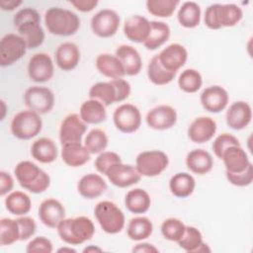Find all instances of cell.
<instances>
[{"label": "cell", "mask_w": 253, "mask_h": 253, "mask_svg": "<svg viewBox=\"0 0 253 253\" xmlns=\"http://www.w3.org/2000/svg\"><path fill=\"white\" fill-rule=\"evenodd\" d=\"M14 186V181L12 176L5 172V171H1L0 172V195L4 196L6 194H8Z\"/></svg>", "instance_id": "52"}, {"label": "cell", "mask_w": 253, "mask_h": 253, "mask_svg": "<svg viewBox=\"0 0 253 253\" xmlns=\"http://www.w3.org/2000/svg\"><path fill=\"white\" fill-rule=\"evenodd\" d=\"M170 33V28L166 23L151 21L149 36L147 40L143 42V44L147 49L155 50L168 41Z\"/></svg>", "instance_id": "34"}, {"label": "cell", "mask_w": 253, "mask_h": 253, "mask_svg": "<svg viewBox=\"0 0 253 253\" xmlns=\"http://www.w3.org/2000/svg\"><path fill=\"white\" fill-rule=\"evenodd\" d=\"M186 225L178 218L170 217L165 219L161 224L162 235L170 241H178L184 234Z\"/></svg>", "instance_id": "45"}, {"label": "cell", "mask_w": 253, "mask_h": 253, "mask_svg": "<svg viewBox=\"0 0 253 253\" xmlns=\"http://www.w3.org/2000/svg\"><path fill=\"white\" fill-rule=\"evenodd\" d=\"M111 82L116 88L117 103L123 102L126 98H128L131 89H130V84L126 80L123 78H119V79H113Z\"/></svg>", "instance_id": "51"}, {"label": "cell", "mask_w": 253, "mask_h": 253, "mask_svg": "<svg viewBox=\"0 0 253 253\" xmlns=\"http://www.w3.org/2000/svg\"><path fill=\"white\" fill-rule=\"evenodd\" d=\"M83 252H102V249L96 246H89V247H86L83 250Z\"/></svg>", "instance_id": "56"}, {"label": "cell", "mask_w": 253, "mask_h": 253, "mask_svg": "<svg viewBox=\"0 0 253 253\" xmlns=\"http://www.w3.org/2000/svg\"><path fill=\"white\" fill-rule=\"evenodd\" d=\"M33 158L41 163H51L57 158V146L55 142L48 137H40L31 147Z\"/></svg>", "instance_id": "30"}, {"label": "cell", "mask_w": 253, "mask_h": 253, "mask_svg": "<svg viewBox=\"0 0 253 253\" xmlns=\"http://www.w3.org/2000/svg\"><path fill=\"white\" fill-rule=\"evenodd\" d=\"M39 217L45 226L57 228L58 224L65 218V209L59 201L51 198L46 199L40 205Z\"/></svg>", "instance_id": "19"}, {"label": "cell", "mask_w": 253, "mask_h": 253, "mask_svg": "<svg viewBox=\"0 0 253 253\" xmlns=\"http://www.w3.org/2000/svg\"><path fill=\"white\" fill-rule=\"evenodd\" d=\"M179 246L187 252H201V251H210L207 248V244L203 242V235L201 231L190 225H186L184 234L177 241Z\"/></svg>", "instance_id": "33"}, {"label": "cell", "mask_w": 253, "mask_h": 253, "mask_svg": "<svg viewBox=\"0 0 253 253\" xmlns=\"http://www.w3.org/2000/svg\"><path fill=\"white\" fill-rule=\"evenodd\" d=\"M42 127L40 115L34 111H22L14 116L11 122V131L19 139H31L38 135Z\"/></svg>", "instance_id": "7"}, {"label": "cell", "mask_w": 253, "mask_h": 253, "mask_svg": "<svg viewBox=\"0 0 253 253\" xmlns=\"http://www.w3.org/2000/svg\"><path fill=\"white\" fill-rule=\"evenodd\" d=\"M153 231V225L149 218L145 216H136L129 220L126 233L129 239L140 241L148 238Z\"/></svg>", "instance_id": "37"}, {"label": "cell", "mask_w": 253, "mask_h": 253, "mask_svg": "<svg viewBox=\"0 0 253 253\" xmlns=\"http://www.w3.org/2000/svg\"><path fill=\"white\" fill-rule=\"evenodd\" d=\"M177 19L180 25L187 29L196 28L201 22L200 6L193 1L183 3L178 11Z\"/></svg>", "instance_id": "36"}, {"label": "cell", "mask_w": 253, "mask_h": 253, "mask_svg": "<svg viewBox=\"0 0 253 253\" xmlns=\"http://www.w3.org/2000/svg\"><path fill=\"white\" fill-rule=\"evenodd\" d=\"M105 105L100 101L90 99L85 101L80 107V118L90 125H97L103 123L107 119V112Z\"/></svg>", "instance_id": "31"}, {"label": "cell", "mask_w": 253, "mask_h": 253, "mask_svg": "<svg viewBox=\"0 0 253 253\" xmlns=\"http://www.w3.org/2000/svg\"><path fill=\"white\" fill-rule=\"evenodd\" d=\"M23 2L21 0H2L0 2L1 9L4 11H12L19 7Z\"/></svg>", "instance_id": "54"}, {"label": "cell", "mask_w": 253, "mask_h": 253, "mask_svg": "<svg viewBox=\"0 0 253 253\" xmlns=\"http://www.w3.org/2000/svg\"><path fill=\"white\" fill-rule=\"evenodd\" d=\"M227 91L218 85L206 88L200 97L203 108L211 113H219L223 111L228 104Z\"/></svg>", "instance_id": "18"}, {"label": "cell", "mask_w": 253, "mask_h": 253, "mask_svg": "<svg viewBox=\"0 0 253 253\" xmlns=\"http://www.w3.org/2000/svg\"><path fill=\"white\" fill-rule=\"evenodd\" d=\"M242 10L235 4H211L205 12V24L211 30L233 27L242 19Z\"/></svg>", "instance_id": "5"}, {"label": "cell", "mask_w": 253, "mask_h": 253, "mask_svg": "<svg viewBox=\"0 0 253 253\" xmlns=\"http://www.w3.org/2000/svg\"><path fill=\"white\" fill-rule=\"evenodd\" d=\"M96 67L101 74L108 78L119 79L126 75L121 60L113 54L101 53L96 58Z\"/></svg>", "instance_id": "28"}, {"label": "cell", "mask_w": 253, "mask_h": 253, "mask_svg": "<svg viewBox=\"0 0 253 253\" xmlns=\"http://www.w3.org/2000/svg\"><path fill=\"white\" fill-rule=\"evenodd\" d=\"M58 252H69V253H75L76 251L74 250V249H72V248H68V247H63V248H60V249H58L57 250Z\"/></svg>", "instance_id": "57"}, {"label": "cell", "mask_w": 253, "mask_h": 253, "mask_svg": "<svg viewBox=\"0 0 253 253\" xmlns=\"http://www.w3.org/2000/svg\"><path fill=\"white\" fill-rule=\"evenodd\" d=\"M94 212L102 229L109 234L119 233L125 226V214L113 202L103 201L98 203Z\"/></svg>", "instance_id": "6"}, {"label": "cell", "mask_w": 253, "mask_h": 253, "mask_svg": "<svg viewBox=\"0 0 253 253\" xmlns=\"http://www.w3.org/2000/svg\"><path fill=\"white\" fill-rule=\"evenodd\" d=\"M168 163V156L163 151L147 150L137 155L135 167L141 176L155 177L167 168Z\"/></svg>", "instance_id": "8"}, {"label": "cell", "mask_w": 253, "mask_h": 253, "mask_svg": "<svg viewBox=\"0 0 253 253\" xmlns=\"http://www.w3.org/2000/svg\"><path fill=\"white\" fill-rule=\"evenodd\" d=\"M5 206L9 212L15 215H24L31 211L32 202L30 197L21 191L12 192L5 199Z\"/></svg>", "instance_id": "38"}, {"label": "cell", "mask_w": 253, "mask_h": 253, "mask_svg": "<svg viewBox=\"0 0 253 253\" xmlns=\"http://www.w3.org/2000/svg\"><path fill=\"white\" fill-rule=\"evenodd\" d=\"M179 3L177 0H148L146 1V9L153 16L167 18L172 16Z\"/></svg>", "instance_id": "44"}, {"label": "cell", "mask_w": 253, "mask_h": 253, "mask_svg": "<svg viewBox=\"0 0 253 253\" xmlns=\"http://www.w3.org/2000/svg\"><path fill=\"white\" fill-rule=\"evenodd\" d=\"M14 173L19 184L34 194L44 192L50 185L48 174L42 171L37 164L28 160L19 162L15 167Z\"/></svg>", "instance_id": "4"}, {"label": "cell", "mask_w": 253, "mask_h": 253, "mask_svg": "<svg viewBox=\"0 0 253 253\" xmlns=\"http://www.w3.org/2000/svg\"><path fill=\"white\" fill-rule=\"evenodd\" d=\"M77 189L79 194L88 200H93L103 195L107 190L105 180L98 174L90 173L84 175L78 182Z\"/></svg>", "instance_id": "26"}, {"label": "cell", "mask_w": 253, "mask_h": 253, "mask_svg": "<svg viewBox=\"0 0 253 253\" xmlns=\"http://www.w3.org/2000/svg\"><path fill=\"white\" fill-rule=\"evenodd\" d=\"M69 3L80 12H90L98 5L97 0H72Z\"/></svg>", "instance_id": "53"}, {"label": "cell", "mask_w": 253, "mask_h": 253, "mask_svg": "<svg viewBox=\"0 0 253 253\" xmlns=\"http://www.w3.org/2000/svg\"><path fill=\"white\" fill-rule=\"evenodd\" d=\"M186 165L191 172L198 175H205L212 169L213 159L208 151L204 149H194L188 153Z\"/></svg>", "instance_id": "29"}, {"label": "cell", "mask_w": 253, "mask_h": 253, "mask_svg": "<svg viewBox=\"0 0 253 253\" xmlns=\"http://www.w3.org/2000/svg\"><path fill=\"white\" fill-rule=\"evenodd\" d=\"M18 240H20V228L17 219L2 218L0 221V245H11Z\"/></svg>", "instance_id": "41"}, {"label": "cell", "mask_w": 253, "mask_h": 253, "mask_svg": "<svg viewBox=\"0 0 253 253\" xmlns=\"http://www.w3.org/2000/svg\"><path fill=\"white\" fill-rule=\"evenodd\" d=\"M116 127L124 133L136 131L141 124V115L137 107L132 104H123L119 106L113 115Z\"/></svg>", "instance_id": "11"}, {"label": "cell", "mask_w": 253, "mask_h": 253, "mask_svg": "<svg viewBox=\"0 0 253 253\" xmlns=\"http://www.w3.org/2000/svg\"><path fill=\"white\" fill-rule=\"evenodd\" d=\"M25 40L16 34L5 35L0 42V65L10 66L21 59L27 51Z\"/></svg>", "instance_id": "9"}, {"label": "cell", "mask_w": 253, "mask_h": 253, "mask_svg": "<svg viewBox=\"0 0 253 253\" xmlns=\"http://www.w3.org/2000/svg\"><path fill=\"white\" fill-rule=\"evenodd\" d=\"M26 251L28 253H33V252L50 253L52 252V243L49 239L45 238L44 236H38L29 242V244L27 245Z\"/></svg>", "instance_id": "50"}, {"label": "cell", "mask_w": 253, "mask_h": 253, "mask_svg": "<svg viewBox=\"0 0 253 253\" xmlns=\"http://www.w3.org/2000/svg\"><path fill=\"white\" fill-rule=\"evenodd\" d=\"M84 145L90 154H100L108 145V136L104 130L94 128L86 135Z\"/></svg>", "instance_id": "43"}, {"label": "cell", "mask_w": 253, "mask_h": 253, "mask_svg": "<svg viewBox=\"0 0 253 253\" xmlns=\"http://www.w3.org/2000/svg\"><path fill=\"white\" fill-rule=\"evenodd\" d=\"M177 72H171L166 70L159 62L158 56L154 55L147 66V76L149 80L155 85H166L170 83Z\"/></svg>", "instance_id": "40"}, {"label": "cell", "mask_w": 253, "mask_h": 253, "mask_svg": "<svg viewBox=\"0 0 253 253\" xmlns=\"http://www.w3.org/2000/svg\"><path fill=\"white\" fill-rule=\"evenodd\" d=\"M133 252H158V249L149 243H139L132 248Z\"/></svg>", "instance_id": "55"}, {"label": "cell", "mask_w": 253, "mask_h": 253, "mask_svg": "<svg viewBox=\"0 0 253 253\" xmlns=\"http://www.w3.org/2000/svg\"><path fill=\"white\" fill-rule=\"evenodd\" d=\"M176 110L168 105H159L151 109L146 115L149 127L156 130H165L172 127L177 122Z\"/></svg>", "instance_id": "16"}, {"label": "cell", "mask_w": 253, "mask_h": 253, "mask_svg": "<svg viewBox=\"0 0 253 253\" xmlns=\"http://www.w3.org/2000/svg\"><path fill=\"white\" fill-rule=\"evenodd\" d=\"M14 26L25 40L28 48L40 46L44 41V32L42 28L41 17L34 8H23L16 13L13 19Z\"/></svg>", "instance_id": "1"}, {"label": "cell", "mask_w": 253, "mask_h": 253, "mask_svg": "<svg viewBox=\"0 0 253 253\" xmlns=\"http://www.w3.org/2000/svg\"><path fill=\"white\" fill-rule=\"evenodd\" d=\"M44 24L50 34L69 37L79 30L80 19L70 10L51 7L44 14Z\"/></svg>", "instance_id": "3"}, {"label": "cell", "mask_w": 253, "mask_h": 253, "mask_svg": "<svg viewBox=\"0 0 253 253\" xmlns=\"http://www.w3.org/2000/svg\"><path fill=\"white\" fill-rule=\"evenodd\" d=\"M203 84V78L201 73L196 69H186L184 70L178 79V85L181 90L186 93L197 92Z\"/></svg>", "instance_id": "42"}, {"label": "cell", "mask_w": 253, "mask_h": 253, "mask_svg": "<svg viewBox=\"0 0 253 253\" xmlns=\"http://www.w3.org/2000/svg\"><path fill=\"white\" fill-rule=\"evenodd\" d=\"M87 129V124L77 114L66 116L59 128L60 143L66 144L70 142H81L82 136Z\"/></svg>", "instance_id": "15"}, {"label": "cell", "mask_w": 253, "mask_h": 253, "mask_svg": "<svg viewBox=\"0 0 253 253\" xmlns=\"http://www.w3.org/2000/svg\"><path fill=\"white\" fill-rule=\"evenodd\" d=\"M122 162L119 154L113 151H103L101 152L95 160V168L101 174L106 175L107 170L114 164Z\"/></svg>", "instance_id": "46"}, {"label": "cell", "mask_w": 253, "mask_h": 253, "mask_svg": "<svg viewBox=\"0 0 253 253\" xmlns=\"http://www.w3.org/2000/svg\"><path fill=\"white\" fill-rule=\"evenodd\" d=\"M226 124L235 130L245 128L252 119V109L247 102L237 101L228 108L226 112Z\"/></svg>", "instance_id": "20"}, {"label": "cell", "mask_w": 253, "mask_h": 253, "mask_svg": "<svg viewBox=\"0 0 253 253\" xmlns=\"http://www.w3.org/2000/svg\"><path fill=\"white\" fill-rule=\"evenodd\" d=\"M126 209L132 213H144L146 212L151 204L148 193L140 188L130 190L125 199Z\"/></svg>", "instance_id": "35"}, {"label": "cell", "mask_w": 253, "mask_h": 253, "mask_svg": "<svg viewBox=\"0 0 253 253\" xmlns=\"http://www.w3.org/2000/svg\"><path fill=\"white\" fill-rule=\"evenodd\" d=\"M225 171L239 173L244 171L251 163L245 150L240 145H232L226 148L221 156Z\"/></svg>", "instance_id": "23"}, {"label": "cell", "mask_w": 253, "mask_h": 253, "mask_svg": "<svg viewBox=\"0 0 253 253\" xmlns=\"http://www.w3.org/2000/svg\"><path fill=\"white\" fill-rule=\"evenodd\" d=\"M61 158L70 167H81L90 160V152L81 142H70L62 145Z\"/></svg>", "instance_id": "27"}, {"label": "cell", "mask_w": 253, "mask_h": 253, "mask_svg": "<svg viewBox=\"0 0 253 253\" xmlns=\"http://www.w3.org/2000/svg\"><path fill=\"white\" fill-rule=\"evenodd\" d=\"M216 131V123L210 117H200L192 122L188 135L193 142L204 143L211 139Z\"/></svg>", "instance_id": "22"}, {"label": "cell", "mask_w": 253, "mask_h": 253, "mask_svg": "<svg viewBox=\"0 0 253 253\" xmlns=\"http://www.w3.org/2000/svg\"><path fill=\"white\" fill-rule=\"evenodd\" d=\"M225 175L229 183L237 187H246L252 183L253 180V165L250 163L248 167L239 173H230L225 171Z\"/></svg>", "instance_id": "47"}, {"label": "cell", "mask_w": 253, "mask_h": 253, "mask_svg": "<svg viewBox=\"0 0 253 253\" xmlns=\"http://www.w3.org/2000/svg\"><path fill=\"white\" fill-rule=\"evenodd\" d=\"M80 60V50L74 42H63L58 45L55 51V62L63 71L74 69Z\"/></svg>", "instance_id": "24"}, {"label": "cell", "mask_w": 253, "mask_h": 253, "mask_svg": "<svg viewBox=\"0 0 253 253\" xmlns=\"http://www.w3.org/2000/svg\"><path fill=\"white\" fill-rule=\"evenodd\" d=\"M28 75L37 83H43L53 76V63L50 56L44 52L34 54L28 63Z\"/></svg>", "instance_id": "14"}, {"label": "cell", "mask_w": 253, "mask_h": 253, "mask_svg": "<svg viewBox=\"0 0 253 253\" xmlns=\"http://www.w3.org/2000/svg\"><path fill=\"white\" fill-rule=\"evenodd\" d=\"M89 96L91 99L100 101L105 106L117 103L116 88L111 81L98 82L94 84L89 90Z\"/></svg>", "instance_id": "39"}, {"label": "cell", "mask_w": 253, "mask_h": 253, "mask_svg": "<svg viewBox=\"0 0 253 253\" xmlns=\"http://www.w3.org/2000/svg\"><path fill=\"white\" fill-rule=\"evenodd\" d=\"M120 26L118 13L111 9H103L97 12L91 19L92 32L100 38L113 37Z\"/></svg>", "instance_id": "12"}, {"label": "cell", "mask_w": 253, "mask_h": 253, "mask_svg": "<svg viewBox=\"0 0 253 253\" xmlns=\"http://www.w3.org/2000/svg\"><path fill=\"white\" fill-rule=\"evenodd\" d=\"M196 181L194 177L186 172H180L172 176L169 181V189L177 198H187L195 190Z\"/></svg>", "instance_id": "32"}, {"label": "cell", "mask_w": 253, "mask_h": 253, "mask_svg": "<svg viewBox=\"0 0 253 253\" xmlns=\"http://www.w3.org/2000/svg\"><path fill=\"white\" fill-rule=\"evenodd\" d=\"M160 64L168 71L177 72L187 61V49L180 43H171L157 54Z\"/></svg>", "instance_id": "17"}, {"label": "cell", "mask_w": 253, "mask_h": 253, "mask_svg": "<svg viewBox=\"0 0 253 253\" xmlns=\"http://www.w3.org/2000/svg\"><path fill=\"white\" fill-rule=\"evenodd\" d=\"M24 101L29 110L43 115L54 106V95L50 89L43 86H32L24 94Z\"/></svg>", "instance_id": "10"}, {"label": "cell", "mask_w": 253, "mask_h": 253, "mask_svg": "<svg viewBox=\"0 0 253 253\" xmlns=\"http://www.w3.org/2000/svg\"><path fill=\"white\" fill-rule=\"evenodd\" d=\"M62 241L70 245H80L90 240L95 233L93 221L87 216L64 218L57 226Z\"/></svg>", "instance_id": "2"}, {"label": "cell", "mask_w": 253, "mask_h": 253, "mask_svg": "<svg viewBox=\"0 0 253 253\" xmlns=\"http://www.w3.org/2000/svg\"><path fill=\"white\" fill-rule=\"evenodd\" d=\"M150 32V22L140 16L133 15L127 18L124 25V34L127 40L133 42H144Z\"/></svg>", "instance_id": "21"}, {"label": "cell", "mask_w": 253, "mask_h": 253, "mask_svg": "<svg viewBox=\"0 0 253 253\" xmlns=\"http://www.w3.org/2000/svg\"><path fill=\"white\" fill-rule=\"evenodd\" d=\"M20 228V240L25 241L28 240L36 233L37 224L32 217L29 216H21L16 218Z\"/></svg>", "instance_id": "49"}, {"label": "cell", "mask_w": 253, "mask_h": 253, "mask_svg": "<svg viewBox=\"0 0 253 253\" xmlns=\"http://www.w3.org/2000/svg\"><path fill=\"white\" fill-rule=\"evenodd\" d=\"M106 176L113 185L119 188L132 186L138 183L141 178L136 167L129 164H124L122 162L112 165L107 170Z\"/></svg>", "instance_id": "13"}, {"label": "cell", "mask_w": 253, "mask_h": 253, "mask_svg": "<svg viewBox=\"0 0 253 253\" xmlns=\"http://www.w3.org/2000/svg\"><path fill=\"white\" fill-rule=\"evenodd\" d=\"M115 55L121 60L126 75L134 76L140 72L142 60L139 52L133 46L122 44L116 49Z\"/></svg>", "instance_id": "25"}, {"label": "cell", "mask_w": 253, "mask_h": 253, "mask_svg": "<svg viewBox=\"0 0 253 253\" xmlns=\"http://www.w3.org/2000/svg\"><path fill=\"white\" fill-rule=\"evenodd\" d=\"M232 145H240L239 140L232 134L221 133L214 139L212 143V150L214 154L221 159L224 150Z\"/></svg>", "instance_id": "48"}]
</instances>
